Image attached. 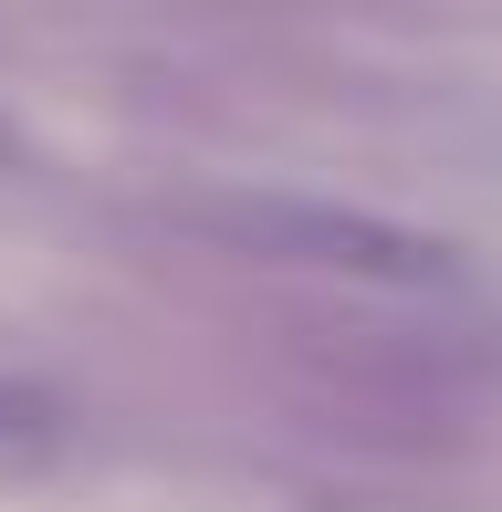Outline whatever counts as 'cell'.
<instances>
[{"mask_svg": "<svg viewBox=\"0 0 502 512\" xmlns=\"http://www.w3.org/2000/svg\"><path fill=\"white\" fill-rule=\"evenodd\" d=\"M210 241H231L241 262H283V272H314V283H356V293H471V251L450 230H419L398 209H367V199H325V189H210L189 209Z\"/></svg>", "mask_w": 502, "mask_h": 512, "instance_id": "6da1fadb", "label": "cell"}, {"mask_svg": "<svg viewBox=\"0 0 502 512\" xmlns=\"http://www.w3.org/2000/svg\"><path fill=\"white\" fill-rule=\"evenodd\" d=\"M63 439H74V418H63L53 387L0 377V481H11V471H53V460H63Z\"/></svg>", "mask_w": 502, "mask_h": 512, "instance_id": "7a4b0ae2", "label": "cell"}]
</instances>
